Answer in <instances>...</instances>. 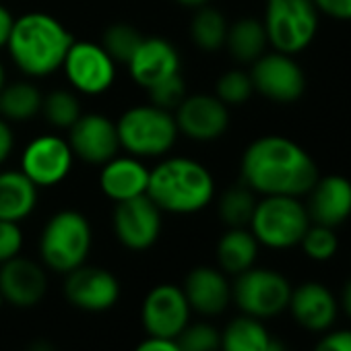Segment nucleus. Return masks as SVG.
Segmentation results:
<instances>
[{
    "label": "nucleus",
    "mask_w": 351,
    "mask_h": 351,
    "mask_svg": "<svg viewBox=\"0 0 351 351\" xmlns=\"http://www.w3.org/2000/svg\"><path fill=\"white\" fill-rule=\"evenodd\" d=\"M64 295L79 310L106 312L120 300V281L108 269L81 265L66 273Z\"/></svg>",
    "instance_id": "nucleus-14"
},
{
    "label": "nucleus",
    "mask_w": 351,
    "mask_h": 351,
    "mask_svg": "<svg viewBox=\"0 0 351 351\" xmlns=\"http://www.w3.org/2000/svg\"><path fill=\"white\" fill-rule=\"evenodd\" d=\"M269 40L265 23L252 17H244L228 27L226 46L238 62H254L265 54Z\"/></svg>",
    "instance_id": "nucleus-25"
},
{
    "label": "nucleus",
    "mask_w": 351,
    "mask_h": 351,
    "mask_svg": "<svg viewBox=\"0 0 351 351\" xmlns=\"http://www.w3.org/2000/svg\"><path fill=\"white\" fill-rule=\"evenodd\" d=\"M343 308L351 316V279L345 283V289H343Z\"/></svg>",
    "instance_id": "nucleus-43"
},
{
    "label": "nucleus",
    "mask_w": 351,
    "mask_h": 351,
    "mask_svg": "<svg viewBox=\"0 0 351 351\" xmlns=\"http://www.w3.org/2000/svg\"><path fill=\"white\" fill-rule=\"evenodd\" d=\"M215 195L211 171L189 157H171L149 171L147 197L167 213H197Z\"/></svg>",
    "instance_id": "nucleus-3"
},
{
    "label": "nucleus",
    "mask_w": 351,
    "mask_h": 351,
    "mask_svg": "<svg viewBox=\"0 0 351 351\" xmlns=\"http://www.w3.org/2000/svg\"><path fill=\"white\" fill-rule=\"evenodd\" d=\"M295 320L308 330H326L337 318V300L320 283H304L291 291L289 306Z\"/></svg>",
    "instance_id": "nucleus-22"
},
{
    "label": "nucleus",
    "mask_w": 351,
    "mask_h": 351,
    "mask_svg": "<svg viewBox=\"0 0 351 351\" xmlns=\"http://www.w3.org/2000/svg\"><path fill=\"white\" fill-rule=\"evenodd\" d=\"M27 351H56V347H54V343H50L48 339H38V341H34V343L27 347Z\"/></svg>",
    "instance_id": "nucleus-42"
},
{
    "label": "nucleus",
    "mask_w": 351,
    "mask_h": 351,
    "mask_svg": "<svg viewBox=\"0 0 351 351\" xmlns=\"http://www.w3.org/2000/svg\"><path fill=\"white\" fill-rule=\"evenodd\" d=\"M48 289L46 271L32 258L15 256L0 265V293L15 308H32Z\"/></svg>",
    "instance_id": "nucleus-17"
},
{
    "label": "nucleus",
    "mask_w": 351,
    "mask_h": 351,
    "mask_svg": "<svg viewBox=\"0 0 351 351\" xmlns=\"http://www.w3.org/2000/svg\"><path fill=\"white\" fill-rule=\"evenodd\" d=\"M176 126L193 141H215L230 126V110L217 95H186L176 108Z\"/></svg>",
    "instance_id": "nucleus-15"
},
{
    "label": "nucleus",
    "mask_w": 351,
    "mask_h": 351,
    "mask_svg": "<svg viewBox=\"0 0 351 351\" xmlns=\"http://www.w3.org/2000/svg\"><path fill=\"white\" fill-rule=\"evenodd\" d=\"M232 298L246 316H254L258 320L271 318L289 306L291 285L277 271L250 267L238 275L232 287Z\"/></svg>",
    "instance_id": "nucleus-8"
},
{
    "label": "nucleus",
    "mask_w": 351,
    "mask_h": 351,
    "mask_svg": "<svg viewBox=\"0 0 351 351\" xmlns=\"http://www.w3.org/2000/svg\"><path fill=\"white\" fill-rule=\"evenodd\" d=\"M265 32L269 44L283 54L308 48L318 29V11L312 0H267Z\"/></svg>",
    "instance_id": "nucleus-7"
},
{
    "label": "nucleus",
    "mask_w": 351,
    "mask_h": 351,
    "mask_svg": "<svg viewBox=\"0 0 351 351\" xmlns=\"http://www.w3.org/2000/svg\"><path fill=\"white\" fill-rule=\"evenodd\" d=\"M308 228V209L295 197H265L256 203L250 221V232L258 244L275 250L300 244Z\"/></svg>",
    "instance_id": "nucleus-6"
},
{
    "label": "nucleus",
    "mask_w": 351,
    "mask_h": 351,
    "mask_svg": "<svg viewBox=\"0 0 351 351\" xmlns=\"http://www.w3.org/2000/svg\"><path fill=\"white\" fill-rule=\"evenodd\" d=\"M42 112L46 120L56 128H71L81 118V104L75 93L58 89L42 99Z\"/></svg>",
    "instance_id": "nucleus-30"
},
{
    "label": "nucleus",
    "mask_w": 351,
    "mask_h": 351,
    "mask_svg": "<svg viewBox=\"0 0 351 351\" xmlns=\"http://www.w3.org/2000/svg\"><path fill=\"white\" fill-rule=\"evenodd\" d=\"M191 310L203 316L221 314L232 302V285L223 271L213 267H197L186 275L182 287Z\"/></svg>",
    "instance_id": "nucleus-20"
},
{
    "label": "nucleus",
    "mask_w": 351,
    "mask_h": 351,
    "mask_svg": "<svg viewBox=\"0 0 351 351\" xmlns=\"http://www.w3.org/2000/svg\"><path fill=\"white\" fill-rule=\"evenodd\" d=\"M228 21L223 17V13H219L217 9L211 7H199L193 25H191V36L193 42L205 50V52H215L221 46H226V38H228Z\"/></svg>",
    "instance_id": "nucleus-28"
},
{
    "label": "nucleus",
    "mask_w": 351,
    "mask_h": 351,
    "mask_svg": "<svg viewBox=\"0 0 351 351\" xmlns=\"http://www.w3.org/2000/svg\"><path fill=\"white\" fill-rule=\"evenodd\" d=\"M191 304L182 287L161 283L155 285L143 300L141 322L149 337L176 339L191 322Z\"/></svg>",
    "instance_id": "nucleus-9"
},
{
    "label": "nucleus",
    "mask_w": 351,
    "mask_h": 351,
    "mask_svg": "<svg viewBox=\"0 0 351 351\" xmlns=\"http://www.w3.org/2000/svg\"><path fill=\"white\" fill-rule=\"evenodd\" d=\"M242 180L265 197H304L318 180L314 159L285 136L256 138L242 157Z\"/></svg>",
    "instance_id": "nucleus-1"
},
{
    "label": "nucleus",
    "mask_w": 351,
    "mask_h": 351,
    "mask_svg": "<svg viewBox=\"0 0 351 351\" xmlns=\"http://www.w3.org/2000/svg\"><path fill=\"white\" fill-rule=\"evenodd\" d=\"M254 209H256L254 191L248 189L246 184L230 189L219 201V215H221L223 223L230 226V228H246V226H250Z\"/></svg>",
    "instance_id": "nucleus-29"
},
{
    "label": "nucleus",
    "mask_w": 351,
    "mask_h": 351,
    "mask_svg": "<svg viewBox=\"0 0 351 351\" xmlns=\"http://www.w3.org/2000/svg\"><path fill=\"white\" fill-rule=\"evenodd\" d=\"M271 341L265 324L254 316L232 320L221 332V351H265Z\"/></svg>",
    "instance_id": "nucleus-27"
},
{
    "label": "nucleus",
    "mask_w": 351,
    "mask_h": 351,
    "mask_svg": "<svg viewBox=\"0 0 351 351\" xmlns=\"http://www.w3.org/2000/svg\"><path fill=\"white\" fill-rule=\"evenodd\" d=\"M120 147L134 157H157L171 149L178 126L171 112L153 104L126 110L116 122Z\"/></svg>",
    "instance_id": "nucleus-5"
},
{
    "label": "nucleus",
    "mask_w": 351,
    "mask_h": 351,
    "mask_svg": "<svg viewBox=\"0 0 351 351\" xmlns=\"http://www.w3.org/2000/svg\"><path fill=\"white\" fill-rule=\"evenodd\" d=\"M73 157L75 153L69 141L54 134H44L34 138L25 147L21 157V171L38 189L56 186L69 176L73 167Z\"/></svg>",
    "instance_id": "nucleus-13"
},
{
    "label": "nucleus",
    "mask_w": 351,
    "mask_h": 351,
    "mask_svg": "<svg viewBox=\"0 0 351 351\" xmlns=\"http://www.w3.org/2000/svg\"><path fill=\"white\" fill-rule=\"evenodd\" d=\"M23 248V232L15 221L0 219V265L19 256Z\"/></svg>",
    "instance_id": "nucleus-36"
},
{
    "label": "nucleus",
    "mask_w": 351,
    "mask_h": 351,
    "mask_svg": "<svg viewBox=\"0 0 351 351\" xmlns=\"http://www.w3.org/2000/svg\"><path fill=\"white\" fill-rule=\"evenodd\" d=\"M99 186L114 203L147 195L149 169L134 157H112L104 163L99 173Z\"/></svg>",
    "instance_id": "nucleus-21"
},
{
    "label": "nucleus",
    "mask_w": 351,
    "mask_h": 351,
    "mask_svg": "<svg viewBox=\"0 0 351 351\" xmlns=\"http://www.w3.org/2000/svg\"><path fill=\"white\" fill-rule=\"evenodd\" d=\"M71 85L85 95H99L108 91L116 79V62L93 42H73L62 62Z\"/></svg>",
    "instance_id": "nucleus-11"
},
{
    "label": "nucleus",
    "mask_w": 351,
    "mask_h": 351,
    "mask_svg": "<svg viewBox=\"0 0 351 351\" xmlns=\"http://www.w3.org/2000/svg\"><path fill=\"white\" fill-rule=\"evenodd\" d=\"M147 93H149V99L153 106L171 112V110L178 108L182 104V99L186 97V83H184L180 73H176V75L155 83L153 87H149Z\"/></svg>",
    "instance_id": "nucleus-35"
},
{
    "label": "nucleus",
    "mask_w": 351,
    "mask_h": 351,
    "mask_svg": "<svg viewBox=\"0 0 351 351\" xmlns=\"http://www.w3.org/2000/svg\"><path fill=\"white\" fill-rule=\"evenodd\" d=\"M69 130V145L73 153L89 163L104 165L116 157L120 149L116 122L104 114H81Z\"/></svg>",
    "instance_id": "nucleus-16"
},
{
    "label": "nucleus",
    "mask_w": 351,
    "mask_h": 351,
    "mask_svg": "<svg viewBox=\"0 0 351 351\" xmlns=\"http://www.w3.org/2000/svg\"><path fill=\"white\" fill-rule=\"evenodd\" d=\"M73 42L71 32L56 17L46 13H27L13 21L7 48L13 62L25 75L48 77L62 69Z\"/></svg>",
    "instance_id": "nucleus-2"
},
{
    "label": "nucleus",
    "mask_w": 351,
    "mask_h": 351,
    "mask_svg": "<svg viewBox=\"0 0 351 351\" xmlns=\"http://www.w3.org/2000/svg\"><path fill=\"white\" fill-rule=\"evenodd\" d=\"M176 3H180L184 7H191V9H199V7H203L207 3V0H176Z\"/></svg>",
    "instance_id": "nucleus-45"
},
{
    "label": "nucleus",
    "mask_w": 351,
    "mask_h": 351,
    "mask_svg": "<svg viewBox=\"0 0 351 351\" xmlns=\"http://www.w3.org/2000/svg\"><path fill=\"white\" fill-rule=\"evenodd\" d=\"M42 99L44 95L32 83L17 81L5 85L0 89V114L5 116V120L27 122L38 112H42Z\"/></svg>",
    "instance_id": "nucleus-26"
},
{
    "label": "nucleus",
    "mask_w": 351,
    "mask_h": 351,
    "mask_svg": "<svg viewBox=\"0 0 351 351\" xmlns=\"http://www.w3.org/2000/svg\"><path fill=\"white\" fill-rule=\"evenodd\" d=\"M134 351H182L176 339H159V337H147L141 341Z\"/></svg>",
    "instance_id": "nucleus-39"
},
{
    "label": "nucleus",
    "mask_w": 351,
    "mask_h": 351,
    "mask_svg": "<svg viewBox=\"0 0 351 351\" xmlns=\"http://www.w3.org/2000/svg\"><path fill=\"white\" fill-rule=\"evenodd\" d=\"M316 11L339 19V21H351V0H312Z\"/></svg>",
    "instance_id": "nucleus-37"
},
{
    "label": "nucleus",
    "mask_w": 351,
    "mask_h": 351,
    "mask_svg": "<svg viewBox=\"0 0 351 351\" xmlns=\"http://www.w3.org/2000/svg\"><path fill=\"white\" fill-rule=\"evenodd\" d=\"M38 205V186L23 171L0 173V219L21 223Z\"/></svg>",
    "instance_id": "nucleus-23"
},
{
    "label": "nucleus",
    "mask_w": 351,
    "mask_h": 351,
    "mask_svg": "<svg viewBox=\"0 0 351 351\" xmlns=\"http://www.w3.org/2000/svg\"><path fill=\"white\" fill-rule=\"evenodd\" d=\"M5 87V69H3V62H0V89Z\"/></svg>",
    "instance_id": "nucleus-46"
},
{
    "label": "nucleus",
    "mask_w": 351,
    "mask_h": 351,
    "mask_svg": "<svg viewBox=\"0 0 351 351\" xmlns=\"http://www.w3.org/2000/svg\"><path fill=\"white\" fill-rule=\"evenodd\" d=\"M141 42H143L141 32L126 23L110 25L104 34V50L114 58V62L128 64V60L132 58Z\"/></svg>",
    "instance_id": "nucleus-31"
},
{
    "label": "nucleus",
    "mask_w": 351,
    "mask_h": 351,
    "mask_svg": "<svg viewBox=\"0 0 351 351\" xmlns=\"http://www.w3.org/2000/svg\"><path fill=\"white\" fill-rule=\"evenodd\" d=\"M126 66L134 83L149 89L155 83L180 73V56L163 38H143Z\"/></svg>",
    "instance_id": "nucleus-18"
},
{
    "label": "nucleus",
    "mask_w": 351,
    "mask_h": 351,
    "mask_svg": "<svg viewBox=\"0 0 351 351\" xmlns=\"http://www.w3.org/2000/svg\"><path fill=\"white\" fill-rule=\"evenodd\" d=\"M258 240L246 228H230L217 242V263L223 273L240 275L254 267Z\"/></svg>",
    "instance_id": "nucleus-24"
},
{
    "label": "nucleus",
    "mask_w": 351,
    "mask_h": 351,
    "mask_svg": "<svg viewBox=\"0 0 351 351\" xmlns=\"http://www.w3.org/2000/svg\"><path fill=\"white\" fill-rule=\"evenodd\" d=\"M93 234L87 217L79 211L66 209L50 217L40 238V254L48 269L56 273H71L85 265L91 250Z\"/></svg>",
    "instance_id": "nucleus-4"
},
{
    "label": "nucleus",
    "mask_w": 351,
    "mask_h": 351,
    "mask_svg": "<svg viewBox=\"0 0 351 351\" xmlns=\"http://www.w3.org/2000/svg\"><path fill=\"white\" fill-rule=\"evenodd\" d=\"M176 343L182 351H221V332L209 322H189Z\"/></svg>",
    "instance_id": "nucleus-32"
},
{
    "label": "nucleus",
    "mask_w": 351,
    "mask_h": 351,
    "mask_svg": "<svg viewBox=\"0 0 351 351\" xmlns=\"http://www.w3.org/2000/svg\"><path fill=\"white\" fill-rule=\"evenodd\" d=\"M112 223L120 244L141 252L151 248L161 234V209L147 195H141L116 203Z\"/></svg>",
    "instance_id": "nucleus-12"
},
{
    "label": "nucleus",
    "mask_w": 351,
    "mask_h": 351,
    "mask_svg": "<svg viewBox=\"0 0 351 351\" xmlns=\"http://www.w3.org/2000/svg\"><path fill=\"white\" fill-rule=\"evenodd\" d=\"M265 351H287V347H285L279 339H273V337H271V341H269V345H267Z\"/></svg>",
    "instance_id": "nucleus-44"
},
{
    "label": "nucleus",
    "mask_w": 351,
    "mask_h": 351,
    "mask_svg": "<svg viewBox=\"0 0 351 351\" xmlns=\"http://www.w3.org/2000/svg\"><path fill=\"white\" fill-rule=\"evenodd\" d=\"M254 91L252 79L244 71H228L217 81V97L226 106H242Z\"/></svg>",
    "instance_id": "nucleus-33"
},
{
    "label": "nucleus",
    "mask_w": 351,
    "mask_h": 351,
    "mask_svg": "<svg viewBox=\"0 0 351 351\" xmlns=\"http://www.w3.org/2000/svg\"><path fill=\"white\" fill-rule=\"evenodd\" d=\"M308 195L306 209L316 226L337 228L351 215V182L343 176L318 178Z\"/></svg>",
    "instance_id": "nucleus-19"
},
{
    "label": "nucleus",
    "mask_w": 351,
    "mask_h": 351,
    "mask_svg": "<svg viewBox=\"0 0 351 351\" xmlns=\"http://www.w3.org/2000/svg\"><path fill=\"white\" fill-rule=\"evenodd\" d=\"M314 351H351V330H335L326 335Z\"/></svg>",
    "instance_id": "nucleus-38"
},
{
    "label": "nucleus",
    "mask_w": 351,
    "mask_h": 351,
    "mask_svg": "<svg viewBox=\"0 0 351 351\" xmlns=\"http://www.w3.org/2000/svg\"><path fill=\"white\" fill-rule=\"evenodd\" d=\"M13 147H15L13 130L7 124V120L0 118V163H5L9 159V155L13 153Z\"/></svg>",
    "instance_id": "nucleus-40"
},
{
    "label": "nucleus",
    "mask_w": 351,
    "mask_h": 351,
    "mask_svg": "<svg viewBox=\"0 0 351 351\" xmlns=\"http://www.w3.org/2000/svg\"><path fill=\"white\" fill-rule=\"evenodd\" d=\"M300 244L312 261H328L335 256V252L339 248L337 234L332 232V228H326V226L308 228V232L304 234Z\"/></svg>",
    "instance_id": "nucleus-34"
},
{
    "label": "nucleus",
    "mask_w": 351,
    "mask_h": 351,
    "mask_svg": "<svg viewBox=\"0 0 351 351\" xmlns=\"http://www.w3.org/2000/svg\"><path fill=\"white\" fill-rule=\"evenodd\" d=\"M13 15L0 5V48L3 46H7V40H9V36H11V27H13Z\"/></svg>",
    "instance_id": "nucleus-41"
},
{
    "label": "nucleus",
    "mask_w": 351,
    "mask_h": 351,
    "mask_svg": "<svg viewBox=\"0 0 351 351\" xmlns=\"http://www.w3.org/2000/svg\"><path fill=\"white\" fill-rule=\"evenodd\" d=\"M250 79L254 89L271 101L293 104L306 91V77L291 54L271 52L252 62Z\"/></svg>",
    "instance_id": "nucleus-10"
},
{
    "label": "nucleus",
    "mask_w": 351,
    "mask_h": 351,
    "mask_svg": "<svg viewBox=\"0 0 351 351\" xmlns=\"http://www.w3.org/2000/svg\"><path fill=\"white\" fill-rule=\"evenodd\" d=\"M3 304H5V298H3V293H0V308H3Z\"/></svg>",
    "instance_id": "nucleus-47"
}]
</instances>
